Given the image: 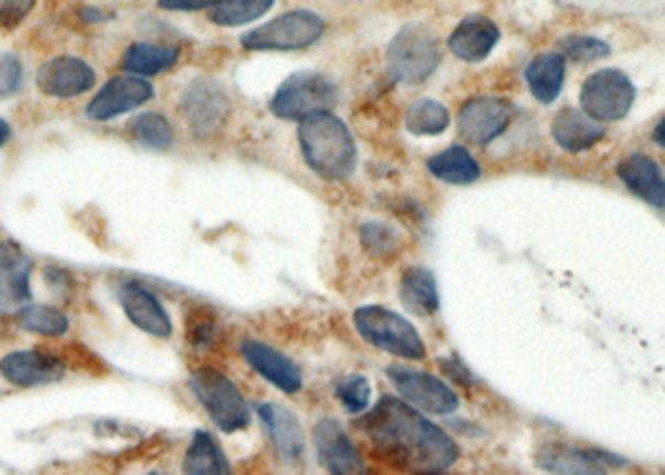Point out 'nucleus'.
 <instances>
[{"instance_id":"f3484780","label":"nucleus","mask_w":665,"mask_h":475,"mask_svg":"<svg viewBox=\"0 0 665 475\" xmlns=\"http://www.w3.org/2000/svg\"><path fill=\"white\" fill-rule=\"evenodd\" d=\"M241 353L245 358V363H249L255 373H261L265 380H268L271 386L278 388V391L298 393L303 388L300 368L273 346L249 338L241 344Z\"/></svg>"},{"instance_id":"cd10ccee","label":"nucleus","mask_w":665,"mask_h":475,"mask_svg":"<svg viewBox=\"0 0 665 475\" xmlns=\"http://www.w3.org/2000/svg\"><path fill=\"white\" fill-rule=\"evenodd\" d=\"M451 126V113L433 98L415 101L405 113V128L411 136H441Z\"/></svg>"},{"instance_id":"bb28decb","label":"nucleus","mask_w":665,"mask_h":475,"mask_svg":"<svg viewBox=\"0 0 665 475\" xmlns=\"http://www.w3.org/2000/svg\"><path fill=\"white\" fill-rule=\"evenodd\" d=\"M178 48L163 43H133L120 59V68L130 75H158L178 63Z\"/></svg>"},{"instance_id":"2eb2a0df","label":"nucleus","mask_w":665,"mask_h":475,"mask_svg":"<svg viewBox=\"0 0 665 475\" xmlns=\"http://www.w3.org/2000/svg\"><path fill=\"white\" fill-rule=\"evenodd\" d=\"M313 441H316L323 468L330 475H366V465L360 461L358 448L336 418L318 421L313 428Z\"/></svg>"},{"instance_id":"393cba45","label":"nucleus","mask_w":665,"mask_h":475,"mask_svg":"<svg viewBox=\"0 0 665 475\" xmlns=\"http://www.w3.org/2000/svg\"><path fill=\"white\" fill-rule=\"evenodd\" d=\"M401 300L408 310L418 313V316H433L441 308V293L435 275L423 268V265H413L408 268L401 278Z\"/></svg>"},{"instance_id":"2f4dec72","label":"nucleus","mask_w":665,"mask_h":475,"mask_svg":"<svg viewBox=\"0 0 665 475\" xmlns=\"http://www.w3.org/2000/svg\"><path fill=\"white\" fill-rule=\"evenodd\" d=\"M15 320L23 330L38 332V336H63L68 330V318L51 306H33L31 303V306L15 313Z\"/></svg>"},{"instance_id":"a878e982","label":"nucleus","mask_w":665,"mask_h":475,"mask_svg":"<svg viewBox=\"0 0 665 475\" xmlns=\"http://www.w3.org/2000/svg\"><path fill=\"white\" fill-rule=\"evenodd\" d=\"M428 170L451 186H471L481 178V166L468 148L451 146L428 158Z\"/></svg>"},{"instance_id":"f8f14e48","label":"nucleus","mask_w":665,"mask_h":475,"mask_svg":"<svg viewBox=\"0 0 665 475\" xmlns=\"http://www.w3.org/2000/svg\"><path fill=\"white\" fill-rule=\"evenodd\" d=\"M33 261L13 241H0V320L31 306Z\"/></svg>"},{"instance_id":"a211bd4d","label":"nucleus","mask_w":665,"mask_h":475,"mask_svg":"<svg viewBox=\"0 0 665 475\" xmlns=\"http://www.w3.org/2000/svg\"><path fill=\"white\" fill-rule=\"evenodd\" d=\"M0 373L8 383L33 388L61 380L63 363L55 356L41 353V350H15V353H8L0 360Z\"/></svg>"},{"instance_id":"f03ea898","label":"nucleus","mask_w":665,"mask_h":475,"mask_svg":"<svg viewBox=\"0 0 665 475\" xmlns=\"http://www.w3.org/2000/svg\"><path fill=\"white\" fill-rule=\"evenodd\" d=\"M300 154L323 180H346L358 166V148L350 128L336 113H313L298 126Z\"/></svg>"},{"instance_id":"f257e3e1","label":"nucleus","mask_w":665,"mask_h":475,"mask_svg":"<svg viewBox=\"0 0 665 475\" xmlns=\"http://www.w3.org/2000/svg\"><path fill=\"white\" fill-rule=\"evenodd\" d=\"M363 428L380 451L425 473H441L461 455L458 443L403 398H380Z\"/></svg>"},{"instance_id":"0eeeda50","label":"nucleus","mask_w":665,"mask_h":475,"mask_svg":"<svg viewBox=\"0 0 665 475\" xmlns=\"http://www.w3.org/2000/svg\"><path fill=\"white\" fill-rule=\"evenodd\" d=\"M323 33H326V21L318 13L300 8L245 33L241 43L245 51H303L318 43Z\"/></svg>"},{"instance_id":"ea45409f","label":"nucleus","mask_w":665,"mask_h":475,"mask_svg":"<svg viewBox=\"0 0 665 475\" xmlns=\"http://www.w3.org/2000/svg\"><path fill=\"white\" fill-rule=\"evenodd\" d=\"M653 140L658 142L661 148H665V118L658 123V126H655V130H653Z\"/></svg>"},{"instance_id":"c756f323","label":"nucleus","mask_w":665,"mask_h":475,"mask_svg":"<svg viewBox=\"0 0 665 475\" xmlns=\"http://www.w3.org/2000/svg\"><path fill=\"white\" fill-rule=\"evenodd\" d=\"M275 6V0H223L211 8V23L223 28H238L263 18Z\"/></svg>"},{"instance_id":"4c0bfd02","label":"nucleus","mask_w":665,"mask_h":475,"mask_svg":"<svg viewBox=\"0 0 665 475\" xmlns=\"http://www.w3.org/2000/svg\"><path fill=\"white\" fill-rule=\"evenodd\" d=\"M223 0H158V8L163 11H203V8H215Z\"/></svg>"},{"instance_id":"aec40b11","label":"nucleus","mask_w":665,"mask_h":475,"mask_svg":"<svg viewBox=\"0 0 665 475\" xmlns=\"http://www.w3.org/2000/svg\"><path fill=\"white\" fill-rule=\"evenodd\" d=\"M621 183L653 208H665V176L651 156L631 154L615 168Z\"/></svg>"},{"instance_id":"412c9836","label":"nucleus","mask_w":665,"mask_h":475,"mask_svg":"<svg viewBox=\"0 0 665 475\" xmlns=\"http://www.w3.org/2000/svg\"><path fill=\"white\" fill-rule=\"evenodd\" d=\"M550 136L568 154H583V150H591L605 138V126L591 116H585L583 110L563 108L553 118Z\"/></svg>"},{"instance_id":"20e7f679","label":"nucleus","mask_w":665,"mask_h":475,"mask_svg":"<svg viewBox=\"0 0 665 475\" xmlns=\"http://www.w3.org/2000/svg\"><path fill=\"white\" fill-rule=\"evenodd\" d=\"M356 330L370 346L405 360H425L428 350L411 320L383 306H363L353 313Z\"/></svg>"},{"instance_id":"4468645a","label":"nucleus","mask_w":665,"mask_h":475,"mask_svg":"<svg viewBox=\"0 0 665 475\" xmlns=\"http://www.w3.org/2000/svg\"><path fill=\"white\" fill-rule=\"evenodd\" d=\"M35 85L51 98H78L95 85V71L78 55H55L41 65Z\"/></svg>"},{"instance_id":"a19ab883","label":"nucleus","mask_w":665,"mask_h":475,"mask_svg":"<svg viewBox=\"0 0 665 475\" xmlns=\"http://www.w3.org/2000/svg\"><path fill=\"white\" fill-rule=\"evenodd\" d=\"M8 140H11V126H8V123L0 118V148H3Z\"/></svg>"},{"instance_id":"b1692460","label":"nucleus","mask_w":665,"mask_h":475,"mask_svg":"<svg viewBox=\"0 0 665 475\" xmlns=\"http://www.w3.org/2000/svg\"><path fill=\"white\" fill-rule=\"evenodd\" d=\"M566 81V59L560 53H540L526 68V83L538 103H553Z\"/></svg>"},{"instance_id":"7ed1b4c3","label":"nucleus","mask_w":665,"mask_h":475,"mask_svg":"<svg viewBox=\"0 0 665 475\" xmlns=\"http://www.w3.org/2000/svg\"><path fill=\"white\" fill-rule=\"evenodd\" d=\"M386 65L391 78L405 85H418L431 78L441 65V43L425 25H405L393 35L386 51Z\"/></svg>"},{"instance_id":"e433bc0d","label":"nucleus","mask_w":665,"mask_h":475,"mask_svg":"<svg viewBox=\"0 0 665 475\" xmlns=\"http://www.w3.org/2000/svg\"><path fill=\"white\" fill-rule=\"evenodd\" d=\"M35 0H0V25L13 28L33 11Z\"/></svg>"},{"instance_id":"6e6552de","label":"nucleus","mask_w":665,"mask_h":475,"mask_svg":"<svg viewBox=\"0 0 665 475\" xmlns=\"http://www.w3.org/2000/svg\"><path fill=\"white\" fill-rule=\"evenodd\" d=\"M635 103L633 81L618 68H603L585 78L581 110L598 123H615L629 116Z\"/></svg>"},{"instance_id":"4be33fe9","label":"nucleus","mask_w":665,"mask_h":475,"mask_svg":"<svg viewBox=\"0 0 665 475\" xmlns=\"http://www.w3.org/2000/svg\"><path fill=\"white\" fill-rule=\"evenodd\" d=\"M258 415L263 425L268 428V435L275 445V451L281 453V458L288 463L300 461L303 448H306V439H303V428L298 423L296 413L278 403H263L258 405Z\"/></svg>"},{"instance_id":"423d86ee","label":"nucleus","mask_w":665,"mask_h":475,"mask_svg":"<svg viewBox=\"0 0 665 475\" xmlns=\"http://www.w3.org/2000/svg\"><path fill=\"white\" fill-rule=\"evenodd\" d=\"M338 101V88L328 75L300 71L285 78L271 98V113L283 120H306L313 113L330 110Z\"/></svg>"},{"instance_id":"72a5a7b5","label":"nucleus","mask_w":665,"mask_h":475,"mask_svg":"<svg viewBox=\"0 0 665 475\" xmlns=\"http://www.w3.org/2000/svg\"><path fill=\"white\" fill-rule=\"evenodd\" d=\"M336 395L348 413L358 415L368 411L373 391H370V383L366 376H344L336 383Z\"/></svg>"},{"instance_id":"7c9ffc66","label":"nucleus","mask_w":665,"mask_h":475,"mask_svg":"<svg viewBox=\"0 0 665 475\" xmlns=\"http://www.w3.org/2000/svg\"><path fill=\"white\" fill-rule=\"evenodd\" d=\"M130 136L150 150H168L173 146V126L163 113H140L130 123Z\"/></svg>"},{"instance_id":"79ce46f5","label":"nucleus","mask_w":665,"mask_h":475,"mask_svg":"<svg viewBox=\"0 0 665 475\" xmlns=\"http://www.w3.org/2000/svg\"><path fill=\"white\" fill-rule=\"evenodd\" d=\"M423 475H445V473H423Z\"/></svg>"},{"instance_id":"1a4fd4ad","label":"nucleus","mask_w":665,"mask_h":475,"mask_svg":"<svg viewBox=\"0 0 665 475\" xmlns=\"http://www.w3.org/2000/svg\"><path fill=\"white\" fill-rule=\"evenodd\" d=\"M386 376L393 383L395 391L401 393L403 401L418 408V411L433 415H451L458 411V395H455L453 388L441 378L408 366H388Z\"/></svg>"},{"instance_id":"f704fd0d","label":"nucleus","mask_w":665,"mask_h":475,"mask_svg":"<svg viewBox=\"0 0 665 475\" xmlns=\"http://www.w3.org/2000/svg\"><path fill=\"white\" fill-rule=\"evenodd\" d=\"M560 51L578 63H593L605 59L611 53V45L595 35H566L560 41Z\"/></svg>"},{"instance_id":"ddd939ff","label":"nucleus","mask_w":665,"mask_h":475,"mask_svg":"<svg viewBox=\"0 0 665 475\" xmlns=\"http://www.w3.org/2000/svg\"><path fill=\"white\" fill-rule=\"evenodd\" d=\"M154 98V85H150L146 78L140 75H113V78L103 85L98 95L88 103V113L91 120H113L123 116V113H130Z\"/></svg>"},{"instance_id":"58836bf2","label":"nucleus","mask_w":665,"mask_h":475,"mask_svg":"<svg viewBox=\"0 0 665 475\" xmlns=\"http://www.w3.org/2000/svg\"><path fill=\"white\" fill-rule=\"evenodd\" d=\"M441 368L445 370V376L453 378V380H458V383H473L471 373H468V370H465V368L458 363V360L445 358V360H441Z\"/></svg>"},{"instance_id":"9d476101","label":"nucleus","mask_w":665,"mask_h":475,"mask_svg":"<svg viewBox=\"0 0 665 475\" xmlns=\"http://www.w3.org/2000/svg\"><path fill=\"white\" fill-rule=\"evenodd\" d=\"M180 110H183L190 130L198 138H211L225 123L231 103H228V95L221 85L201 75V78H193L186 85Z\"/></svg>"},{"instance_id":"473e14b6","label":"nucleus","mask_w":665,"mask_h":475,"mask_svg":"<svg viewBox=\"0 0 665 475\" xmlns=\"http://www.w3.org/2000/svg\"><path fill=\"white\" fill-rule=\"evenodd\" d=\"M360 241H363V249L376 258H391V255L401 251L403 243L401 233L393 225L380 221H370L360 228Z\"/></svg>"},{"instance_id":"c85d7f7f","label":"nucleus","mask_w":665,"mask_h":475,"mask_svg":"<svg viewBox=\"0 0 665 475\" xmlns=\"http://www.w3.org/2000/svg\"><path fill=\"white\" fill-rule=\"evenodd\" d=\"M183 475H228L223 453L208 433H196L188 445Z\"/></svg>"},{"instance_id":"6ab92c4d","label":"nucleus","mask_w":665,"mask_h":475,"mask_svg":"<svg viewBox=\"0 0 665 475\" xmlns=\"http://www.w3.org/2000/svg\"><path fill=\"white\" fill-rule=\"evenodd\" d=\"M500 41L498 25L490 18L483 15H471L453 28L448 35V48L455 59L465 63H481L486 61L493 48Z\"/></svg>"},{"instance_id":"dca6fc26","label":"nucleus","mask_w":665,"mask_h":475,"mask_svg":"<svg viewBox=\"0 0 665 475\" xmlns=\"http://www.w3.org/2000/svg\"><path fill=\"white\" fill-rule=\"evenodd\" d=\"M118 300L123 313H126L128 320L138 330L148 332V336L154 338H170L173 320H170L168 310L163 308V303L158 300L154 291H148L142 283L130 281L120 285Z\"/></svg>"},{"instance_id":"39448f33","label":"nucleus","mask_w":665,"mask_h":475,"mask_svg":"<svg viewBox=\"0 0 665 475\" xmlns=\"http://www.w3.org/2000/svg\"><path fill=\"white\" fill-rule=\"evenodd\" d=\"M190 391L196 393L198 403L205 408L208 415L213 418V423L223 433L243 431L251 423V411L243 393L238 391V386L221 370L198 368L190 376Z\"/></svg>"},{"instance_id":"5701e85b","label":"nucleus","mask_w":665,"mask_h":475,"mask_svg":"<svg viewBox=\"0 0 665 475\" xmlns=\"http://www.w3.org/2000/svg\"><path fill=\"white\" fill-rule=\"evenodd\" d=\"M538 465L550 475H608L595 453L563 443L543 445L538 453Z\"/></svg>"},{"instance_id":"9b49d317","label":"nucleus","mask_w":665,"mask_h":475,"mask_svg":"<svg viewBox=\"0 0 665 475\" xmlns=\"http://www.w3.org/2000/svg\"><path fill=\"white\" fill-rule=\"evenodd\" d=\"M516 108L498 95H475L465 101L458 110V130L473 146H488L510 126Z\"/></svg>"},{"instance_id":"37998d69","label":"nucleus","mask_w":665,"mask_h":475,"mask_svg":"<svg viewBox=\"0 0 665 475\" xmlns=\"http://www.w3.org/2000/svg\"><path fill=\"white\" fill-rule=\"evenodd\" d=\"M663 475H665V471H663Z\"/></svg>"},{"instance_id":"c9c22d12","label":"nucleus","mask_w":665,"mask_h":475,"mask_svg":"<svg viewBox=\"0 0 665 475\" xmlns=\"http://www.w3.org/2000/svg\"><path fill=\"white\" fill-rule=\"evenodd\" d=\"M23 85V63L13 53L0 55V98H11Z\"/></svg>"},{"instance_id":"c03bdc74","label":"nucleus","mask_w":665,"mask_h":475,"mask_svg":"<svg viewBox=\"0 0 665 475\" xmlns=\"http://www.w3.org/2000/svg\"><path fill=\"white\" fill-rule=\"evenodd\" d=\"M154 475H156V473H154Z\"/></svg>"}]
</instances>
